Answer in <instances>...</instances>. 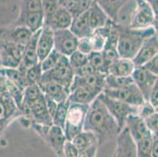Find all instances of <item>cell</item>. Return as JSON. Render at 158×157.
Segmentation results:
<instances>
[{
    "label": "cell",
    "instance_id": "obj_1",
    "mask_svg": "<svg viewBox=\"0 0 158 157\" xmlns=\"http://www.w3.org/2000/svg\"><path fill=\"white\" fill-rule=\"evenodd\" d=\"M83 130L92 132L98 141V149L114 141L119 133L118 125L98 97L89 105Z\"/></svg>",
    "mask_w": 158,
    "mask_h": 157
},
{
    "label": "cell",
    "instance_id": "obj_2",
    "mask_svg": "<svg viewBox=\"0 0 158 157\" xmlns=\"http://www.w3.org/2000/svg\"><path fill=\"white\" fill-rule=\"evenodd\" d=\"M119 37L117 51L120 57L132 59L137 54L145 39L157 33L154 27L146 28H119Z\"/></svg>",
    "mask_w": 158,
    "mask_h": 157
},
{
    "label": "cell",
    "instance_id": "obj_3",
    "mask_svg": "<svg viewBox=\"0 0 158 157\" xmlns=\"http://www.w3.org/2000/svg\"><path fill=\"white\" fill-rule=\"evenodd\" d=\"M88 107L89 105L70 102L64 128L67 140L71 141L76 135L83 131Z\"/></svg>",
    "mask_w": 158,
    "mask_h": 157
},
{
    "label": "cell",
    "instance_id": "obj_4",
    "mask_svg": "<svg viewBox=\"0 0 158 157\" xmlns=\"http://www.w3.org/2000/svg\"><path fill=\"white\" fill-rule=\"evenodd\" d=\"M73 77L74 72L69 64L68 57L62 55L59 61L54 67L43 72L40 83L48 81L56 82L69 90Z\"/></svg>",
    "mask_w": 158,
    "mask_h": 157
},
{
    "label": "cell",
    "instance_id": "obj_5",
    "mask_svg": "<svg viewBox=\"0 0 158 157\" xmlns=\"http://www.w3.org/2000/svg\"><path fill=\"white\" fill-rule=\"evenodd\" d=\"M98 97L102 101L107 110L116 121L119 131L125 126L126 119L129 115L138 113V107L131 105L117 99L112 98L105 94L103 92H102Z\"/></svg>",
    "mask_w": 158,
    "mask_h": 157
},
{
    "label": "cell",
    "instance_id": "obj_6",
    "mask_svg": "<svg viewBox=\"0 0 158 157\" xmlns=\"http://www.w3.org/2000/svg\"><path fill=\"white\" fill-rule=\"evenodd\" d=\"M24 50V47L0 34V57L2 67L18 68L22 60Z\"/></svg>",
    "mask_w": 158,
    "mask_h": 157
},
{
    "label": "cell",
    "instance_id": "obj_7",
    "mask_svg": "<svg viewBox=\"0 0 158 157\" xmlns=\"http://www.w3.org/2000/svg\"><path fill=\"white\" fill-rule=\"evenodd\" d=\"M102 92L112 98L117 99L135 107H139L146 101L143 93L135 83L117 89H103Z\"/></svg>",
    "mask_w": 158,
    "mask_h": 157
},
{
    "label": "cell",
    "instance_id": "obj_8",
    "mask_svg": "<svg viewBox=\"0 0 158 157\" xmlns=\"http://www.w3.org/2000/svg\"><path fill=\"white\" fill-rule=\"evenodd\" d=\"M149 27H154L157 29V14L146 1L137 0V7L130 28L140 29Z\"/></svg>",
    "mask_w": 158,
    "mask_h": 157
},
{
    "label": "cell",
    "instance_id": "obj_9",
    "mask_svg": "<svg viewBox=\"0 0 158 157\" xmlns=\"http://www.w3.org/2000/svg\"><path fill=\"white\" fill-rule=\"evenodd\" d=\"M77 147L79 157H94L98 152V141L94 134L83 130L72 139Z\"/></svg>",
    "mask_w": 158,
    "mask_h": 157
},
{
    "label": "cell",
    "instance_id": "obj_10",
    "mask_svg": "<svg viewBox=\"0 0 158 157\" xmlns=\"http://www.w3.org/2000/svg\"><path fill=\"white\" fill-rule=\"evenodd\" d=\"M78 40L69 28L54 31V49L67 57L77 50Z\"/></svg>",
    "mask_w": 158,
    "mask_h": 157
},
{
    "label": "cell",
    "instance_id": "obj_11",
    "mask_svg": "<svg viewBox=\"0 0 158 157\" xmlns=\"http://www.w3.org/2000/svg\"><path fill=\"white\" fill-rule=\"evenodd\" d=\"M114 154L117 157H136L137 146L126 126H123L116 136Z\"/></svg>",
    "mask_w": 158,
    "mask_h": 157
},
{
    "label": "cell",
    "instance_id": "obj_12",
    "mask_svg": "<svg viewBox=\"0 0 158 157\" xmlns=\"http://www.w3.org/2000/svg\"><path fill=\"white\" fill-rule=\"evenodd\" d=\"M156 55H158V38L157 33H155L145 39L131 60L135 67H140Z\"/></svg>",
    "mask_w": 158,
    "mask_h": 157
},
{
    "label": "cell",
    "instance_id": "obj_13",
    "mask_svg": "<svg viewBox=\"0 0 158 157\" xmlns=\"http://www.w3.org/2000/svg\"><path fill=\"white\" fill-rule=\"evenodd\" d=\"M131 77L135 84L143 93L145 100L148 101L149 93L155 83L158 81V76L149 72L143 67H135Z\"/></svg>",
    "mask_w": 158,
    "mask_h": 157
},
{
    "label": "cell",
    "instance_id": "obj_14",
    "mask_svg": "<svg viewBox=\"0 0 158 157\" xmlns=\"http://www.w3.org/2000/svg\"><path fill=\"white\" fill-rule=\"evenodd\" d=\"M137 7V0H125L112 18L113 24L119 28H130Z\"/></svg>",
    "mask_w": 158,
    "mask_h": 157
},
{
    "label": "cell",
    "instance_id": "obj_15",
    "mask_svg": "<svg viewBox=\"0 0 158 157\" xmlns=\"http://www.w3.org/2000/svg\"><path fill=\"white\" fill-rule=\"evenodd\" d=\"M44 141L50 145L51 149L55 152L56 155L59 157L63 155V146L67 140L64 130L59 126L52 124L49 126L48 130L43 138Z\"/></svg>",
    "mask_w": 158,
    "mask_h": 157
},
{
    "label": "cell",
    "instance_id": "obj_16",
    "mask_svg": "<svg viewBox=\"0 0 158 157\" xmlns=\"http://www.w3.org/2000/svg\"><path fill=\"white\" fill-rule=\"evenodd\" d=\"M102 91V89L98 87L79 86L70 91L68 98L70 102L90 105Z\"/></svg>",
    "mask_w": 158,
    "mask_h": 157
},
{
    "label": "cell",
    "instance_id": "obj_17",
    "mask_svg": "<svg viewBox=\"0 0 158 157\" xmlns=\"http://www.w3.org/2000/svg\"><path fill=\"white\" fill-rule=\"evenodd\" d=\"M0 34L16 44L25 47L33 33L24 26L14 25L12 28H0Z\"/></svg>",
    "mask_w": 158,
    "mask_h": 157
},
{
    "label": "cell",
    "instance_id": "obj_18",
    "mask_svg": "<svg viewBox=\"0 0 158 157\" xmlns=\"http://www.w3.org/2000/svg\"><path fill=\"white\" fill-rule=\"evenodd\" d=\"M54 49V31L50 27L44 25L41 28L37 41V54L39 60H44Z\"/></svg>",
    "mask_w": 158,
    "mask_h": 157
},
{
    "label": "cell",
    "instance_id": "obj_19",
    "mask_svg": "<svg viewBox=\"0 0 158 157\" xmlns=\"http://www.w3.org/2000/svg\"><path fill=\"white\" fill-rule=\"evenodd\" d=\"M73 21V17L68 11L63 7L60 6L55 10V12L44 21V25H47L51 28L53 31L59 29L69 28Z\"/></svg>",
    "mask_w": 158,
    "mask_h": 157
},
{
    "label": "cell",
    "instance_id": "obj_20",
    "mask_svg": "<svg viewBox=\"0 0 158 157\" xmlns=\"http://www.w3.org/2000/svg\"><path fill=\"white\" fill-rule=\"evenodd\" d=\"M38 85L44 96L54 99L57 103L68 99L70 93L69 90L59 83L48 81L40 83Z\"/></svg>",
    "mask_w": 158,
    "mask_h": 157
},
{
    "label": "cell",
    "instance_id": "obj_21",
    "mask_svg": "<svg viewBox=\"0 0 158 157\" xmlns=\"http://www.w3.org/2000/svg\"><path fill=\"white\" fill-rule=\"evenodd\" d=\"M107 74L101 72H94L87 76H74L71 86L69 87V92L79 86H90V87H98L104 89L106 76Z\"/></svg>",
    "mask_w": 158,
    "mask_h": 157
},
{
    "label": "cell",
    "instance_id": "obj_22",
    "mask_svg": "<svg viewBox=\"0 0 158 157\" xmlns=\"http://www.w3.org/2000/svg\"><path fill=\"white\" fill-rule=\"evenodd\" d=\"M40 31H41V28L33 33L28 44L24 47L22 60L20 64V65L24 67V68H28L40 62L38 54H37V41H38Z\"/></svg>",
    "mask_w": 158,
    "mask_h": 157
},
{
    "label": "cell",
    "instance_id": "obj_23",
    "mask_svg": "<svg viewBox=\"0 0 158 157\" xmlns=\"http://www.w3.org/2000/svg\"><path fill=\"white\" fill-rule=\"evenodd\" d=\"M125 126L128 129L131 135L136 142L149 132L144 120L138 113L129 115L125 121Z\"/></svg>",
    "mask_w": 158,
    "mask_h": 157
},
{
    "label": "cell",
    "instance_id": "obj_24",
    "mask_svg": "<svg viewBox=\"0 0 158 157\" xmlns=\"http://www.w3.org/2000/svg\"><path fill=\"white\" fill-rule=\"evenodd\" d=\"M87 12L89 24L93 31L106 26L107 23L111 20L106 11L95 2V0L89 7Z\"/></svg>",
    "mask_w": 158,
    "mask_h": 157
},
{
    "label": "cell",
    "instance_id": "obj_25",
    "mask_svg": "<svg viewBox=\"0 0 158 157\" xmlns=\"http://www.w3.org/2000/svg\"><path fill=\"white\" fill-rule=\"evenodd\" d=\"M44 24V12H31L19 14L14 25L24 26L32 33L43 28Z\"/></svg>",
    "mask_w": 158,
    "mask_h": 157
},
{
    "label": "cell",
    "instance_id": "obj_26",
    "mask_svg": "<svg viewBox=\"0 0 158 157\" xmlns=\"http://www.w3.org/2000/svg\"><path fill=\"white\" fill-rule=\"evenodd\" d=\"M69 30L78 39L89 37L91 35L93 30L89 24L87 11L73 18Z\"/></svg>",
    "mask_w": 158,
    "mask_h": 157
},
{
    "label": "cell",
    "instance_id": "obj_27",
    "mask_svg": "<svg viewBox=\"0 0 158 157\" xmlns=\"http://www.w3.org/2000/svg\"><path fill=\"white\" fill-rule=\"evenodd\" d=\"M135 68L131 59L119 57L108 68V74L116 76H129Z\"/></svg>",
    "mask_w": 158,
    "mask_h": 157
},
{
    "label": "cell",
    "instance_id": "obj_28",
    "mask_svg": "<svg viewBox=\"0 0 158 157\" xmlns=\"http://www.w3.org/2000/svg\"><path fill=\"white\" fill-rule=\"evenodd\" d=\"M25 70L26 68L21 65L18 66V68H1V71L6 77L23 90L28 86L25 80Z\"/></svg>",
    "mask_w": 158,
    "mask_h": 157
},
{
    "label": "cell",
    "instance_id": "obj_29",
    "mask_svg": "<svg viewBox=\"0 0 158 157\" xmlns=\"http://www.w3.org/2000/svg\"><path fill=\"white\" fill-rule=\"evenodd\" d=\"M87 63L98 72L108 74V65L102 51H92L87 54Z\"/></svg>",
    "mask_w": 158,
    "mask_h": 157
},
{
    "label": "cell",
    "instance_id": "obj_30",
    "mask_svg": "<svg viewBox=\"0 0 158 157\" xmlns=\"http://www.w3.org/2000/svg\"><path fill=\"white\" fill-rule=\"evenodd\" d=\"M69 105L70 101L69 100V98L57 104V109H56L55 113L52 118L53 124L59 126L64 130Z\"/></svg>",
    "mask_w": 158,
    "mask_h": 157
},
{
    "label": "cell",
    "instance_id": "obj_31",
    "mask_svg": "<svg viewBox=\"0 0 158 157\" xmlns=\"http://www.w3.org/2000/svg\"><path fill=\"white\" fill-rule=\"evenodd\" d=\"M134 83L131 76H116L107 74L106 76L104 89H117Z\"/></svg>",
    "mask_w": 158,
    "mask_h": 157
},
{
    "label": "cell",
    "instance_id": "obj_32",
    "mask_svg": "<svg viewBox=\"0 0 158 157\" xmlns=\"http://www.w3.org/2000/svg\"><path fill=\"white\" fill-rule=\"evenodd\" d=\"M44 93L41 91L38 84L28 85L24 90V98H23V104L21 109H22L23 107L29 105L30 104L37 100Z\"/></svg>",
    "mask_w": 158,
    "mask_h": 157
},
{
    "label": "cell",
    "instance_id": "obj_33",
    "mask_svg": "<svg viewBox=\"0 0 158 157\" xmlns=\"http://www.w3.org/2000/svg\"><path fill=\"white\" fill-rule=\"evenodd\" d=\"M152 138H153V134H152L151 132L149 131L142 139L136 142L137 156L151 157Z\"/></svg>",
    "mask_w": 158,
    "mask_h": 157
},
{
    "label": "cell",
    "instance_id": "obj_34",
    "mask_svg": "<svg viewBox=\"0 0 158 157\" xmlns=\"http://www.w3.org/2000/svg\"><path fill=\"white\" fill-rule=\"evenodd\" d=\"M43 75V70L41 68L40 61L25 70V80L27 84H38L40 83Z\"/></svg>",
    "mask_w": 158,
    "mask_h": 157
},
{
    "label": "cell",
    "instance_id": "obj_35",
    "mask_svg": "<svg viewBox=\"0 0 158 157\" xmlns=\"http://www.w3.org/2000/svg\"><path fill=\"white\" fill-rule=\"evenodd\" d=\"M124 1L125 0H95V2L106 11L111 19Z\"/></svg>",
    "mask_w": 158,
    "mask_h": 157
},
{
    "label": "cell",
    "instance_id": "obj_36",
    "mask_svg": "<svg viewBox=\"0 0 158 157\" xmlns=\"http://www.w3.org/2000/svg\"><path fill=\"white\" fill-rule=\"evenodd\" d=\"M31 12H43L42 0H22L20 14Z\"/></svg>",
    "mask_w": 158,
    "mask_h": 157
},
{
    "label": "cell",
    "instance_id": "obj_37",
    "mask_svg": "<svg viewBox=\"0 0 158 157\" xmlns=\"http://www.w3.org/2000/svg\"><path fill=\"white\" fill-rule=\"evenodd\" d=\"M61 56L62 55L60 54L59 52H57V50L53 49L52 51H51L44 60L40 61L43 72L47 71L49 69L52 68L53 67H54V66L57 64V62L59 61Z\"/></svg>",
    "mask_w": 158,
    "mask_h": 157
},
{
    "label": "cell",
    "instance_id": "obj_38",
    "mask_svg": "<svg viewBox=\"0 0 158 157\" xmlns=\"http://www.w3.org/2000/svg\"><path fill=\"white\" fill-rule=\"evenodd\" d=\"M68 60L71 67L75 69L87 64V55L77 50L69 56Z\"/></svg>",
    "mask_w": 158,
    "mask_h": 157
},
{
    "label": "cell",
    "instance_id": "obj_39",
    "mask_svg": "<svg viewBox=\"0 0 158 157\" xmlns=\"http://www.w3.org/2000/svg\"><path fill=\"white\" fill-rule=\"evenodd\" d=\"M60 6L63 7L72 15L73 18L80 15L79 0H58Z\"/></svg>",
    "mask_w": 158,
    "mask_h": 157
},
{
    "label": "cell",
    "instance_id": "obj_40",
    "mask_svg": "<svg viewBox=\"0 0 158 157\" xmlns=\"http://www.w3.org/2000/svg\"><path fill=\"white\" fill-rule=\"evenodd\" d=\"M146 127L153 134L158 133V113L157 112L143 118Z\"/></svg>",
    "mask_w": 158,
    "mask_h": 157
},
{
    "label": "cell",
    "instance_id": "obj_41",
    "mask_svg": "<svg viewBox=\"0 0 158 157\" xmlns=\"http://www.w3.org/2000/svg\"><path fill=\"white\" fill-rule=\"evenodd\" d=\"M63 155L65 157H79V152L73 142L66 140L63 146Z\"/></svg>",
    "mask_w": 158,
    "mask_h": 157
},
{
    "label": "cell",
    "instance_id": "obj_42",
    "mask_svg": "<svg viewBox=\"0 0 158 157\" xmlns=\"http://www.w3.org/2000/svg\"><path fill=\"white\" fill-rule=\"evenodd\" d=\"M156 112H157V110L147 101H146L142 105L138 107V115H139L143 119Z\"/></svg>",
    "mask_w": 158,
    "mask_h": 157
},
{
    "label": "cell",
    "instance_id": "obj_43",
    "mask_svg": "<svg viewBox=\"0 0 158 157\" xmlns=\"http://www.w3.org/2000/svg\"><path fill=\"white\" fill-rule=\"evenodd\" d=\"M77 50L79 51L82 52L85 54H90V52H92V47L90 44V38L89 37H84V38L79 39L78 44H77Z\"/></svg>",
    "mask_w": 158,
    "mask_h": 157
},
{
    "label": "cell",
    "instance_id": "obj_44",
    "mask_svg": "<svg viewBox=\"0 0 158 157\" xmlns=\"http://www.w3.org/2000/svg\"><path fill=\"white\" fill-rule=\"evenodd\" d=\"M140 67H143V68L147 70L149 72L158 76V55L155 56L153 58L146 61L144 64H143Z\"/></svg>",
    "mask_w": 158,
    "mask_h": 157
},
{
    "label": "cell",
    "instance_id": "obj_45",
    "mask_svg": "<svg viewBox=\"0 0 158 157\" xmlns=\"http://www.w3.org/2000/svg\"><path fill=\"white\" fill-rule=\"evenodd\" d=\"M73 72H74V76H81V77L89 76V75H91L94 72H96L93 68L92 66L89 64L88 63H87L84 65L81 66V67L73 69Z\"/></svg>",
    "mask_w": 158,
    "mask_h": 157
},
{
    "label": "cell",
    "instance_id": "obj_46",
    "mask_svg": "<svg viewBox=\"0 0 158 157\" xmlns=\"http://www.w3.org/2000/svg\"><path fill=\"white\" fill-rule=\"evenodd\" d=\"M157 93H158V81L156 82L153 86L151 91L149 94V98H148V101L151 104L153 108L158 110V97H157Z\"/></svg>",
    "mask_w": 158,
    "mask_h": 157
},
{
    "label": "cell",
    "instance_id": "obj_47",
    "mask_svg": "<svg viewBox=\"0 0 158 157\" xmlns=\"http://www.w3.org/2000/svg\"><path fill=\"white\" fill-rule=\"evenodd\" d=\"M45 97V101H46V105H47V110H48L49 114L50 116H51V118H53L54 116V113L56 112V109H57V102L55 101L54 99L51 98V97Z\"/></svg>",
    "mask_w": 158,
    "mask_h": 157
},
{
    "label": "cell",
    "instance_id": "obj_48",
    "mask_svg": "<svg viewBox=\"0 0 158 157\" xmlns=\"http://www.w3.org/2000/svg\"><path fill=\"white\" fill-rule=\"evenodd\" d=\"M152 138V149H151V157H157L158 149V136L157 134H153Z\"/></svg>",
    "mask_w": 158,
    "mask_h": 157
},
{
    "label": "cell",
    "instance_id": "obj_49",
    "mask_svg": "<svg viewBox=\"0 0 158 157\" xmlns=\"http://www.w3.org/2000/svg\"><path fill=\"white\" fill-rule=\"evenodd\" d=\"M147 3L151 6L152 8L153 9L154 12L157 14L158 12V1L157 0H144Z\"/></svg>",
    "mask_w": 158,
    "mask_h": 157
},
{
    "label": "cell",
    "instance_id": "obj_50",
    "mask_svg": "<svg viewBox=\"0 0 158 157\" xmlns=\"http://www.w3.org/2000/svg\"><path fill=\"white\" fill-rule=\"evenodd\" d=\"M7 126H8L7 125L3 124V123H0V137L2 134V133H3V131L5 130Z\"/></svg>",
    "mask_w": 158,
    "mask_h": 157
},
{
    "label": "cell",
    "instance_id": "obj_51",
    "mask_svg": "<svg viewBox=\"0 0 158 157\" xmlns=\"http://www.w3.org/2000/svg\"><path fill=\"white\" fill-rule=\"evenodd\" d=\"M2 61H1V57H0V68H2Z\"/></svg>",
    "mask_w": 158,
    "mask_h": 157
}]
</instances>
